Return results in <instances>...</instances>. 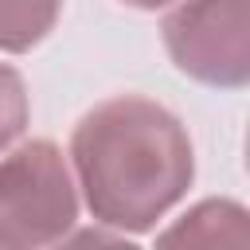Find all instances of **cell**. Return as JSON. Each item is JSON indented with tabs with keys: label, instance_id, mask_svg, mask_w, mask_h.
Segmentation results:
<instances>
[{
	"label": "cell",
	"instance_id": "1",
	"mask_svg": "<svg viewBox=\"0 0 250 250\" xmlns=\"http://www.w3.org/2000/svg\"><path fill=\"white\" fill-rule=\"evenodd\" d=\"M70 164L102 227L141 234L164 219L195 176L188 129L152 98L98 102L70 137Z\"/></svg>",
	"mask_w": 250,
	"mask_h": 250
},
{
	"label": "cell",
	"instance_id": "2",
	"mask_svg": "<svg viewBox=\"0 0 250 250\" xmlns=\"http://www.w3.org/2000/svg\"><path fill=\"white\" fill-rule=\"evenodd\" d=\"M78 219V184L55 141H27L0 160V250L62 242Z\"/></svg>",
	"mask_w": 250,
	"mask_h": 250
},
{
	"label": "cell",
	"instance_id": "3",
	"mask_svg": "<svg viewBox=\"0 0 250 250\" xmlns=\"http://www.w3.org/2000/svg\"><path fill=\"white\" fill-rule=\"evenodd\" d=\"M160 31L188 78L215 90L250 82V0H184L164 16Z\"/></svg>",
	"mask_w": 250,
	"mask_h": 250
},
{
	"label": "cell",
	"instance_id": "4",
	"mask_svg": "<svg viewBox=\"0 0 250 250\" xmlns=\"http://www.w3.org/2000/svg\"><path fill=\"white\" fill-rule=\"evenodd\" d=\"M62 0H0V51L23 55L51 35Z\"/></svg>",
	"mask_w": 250,
	"mask_h": 250
},
{
	"label": "cell",
	"instance_id": "5",
	"mask_svg": "<svg viewBox=\"0 0 250 250\" xmlns=\"http://www.w3.org/2000/svg\"><path fill=\"white\" fill-rule=\"evenodd\" d=\"M246 211L230 199H207L195 211L184 215V223H176L168 234H160L164 242H242L246 238Z\"/></svg>",
	"mask_w": 250,
	"mask_h": 250
},
{
	"label": "cell",
	"instance_id": "6",
	"mask_svg": "<svg viewBox=\"0 0 250 250\" xmlns=\"http://www.w3.org/2000/svg\"><path fill=\"white\" fill-rule=\"evenodd\" d=\"M23 125H27V86L20 70L0 62V152L23 133Z\"/></svg>",
	"mask_w": 250,
	"mask_h": 250
},
{
	"label": "cell",
	"instance_id": "7",
	"mask_svg": "<svg viewBox=\"0 0 250 250\" xmlns=\"http://www.w3.org/2000/svg\"><path fill=\"white\" fill-rule=\"evenodd\" d=\"M125 4H133V8H145V12H152V8H164V4H176V0H125Z\"/></svg>",
	"mask_w": 250,
	"mask_h": 250
}]
</instances>
